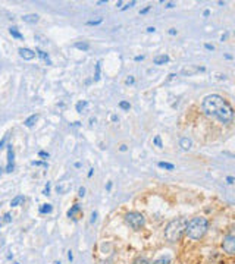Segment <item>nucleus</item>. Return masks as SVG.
I'll list each match as a JSON object with an SVG mask.
<instances>
[{"instance_id":"obj_34","label":"nucleus","mask_w":235,"mask_h":264,"mask_svg":"<svg viewBox=\"0 0 235 264\" xmlns=\"http://www.w3.org/2000/svg\"><path fill=\"white\" fill-rule=\"evenodd\" d=\"M204 49H206V50L213 52V50H215V46H213V44H209V43H204Z\"/></svg>"},{"instance_id":"obj_22","label":"nucleus","mask_w":235,"mask_h":264,"mask_svg":"<svg viewBox=\"0 0 235 264\" xmlns=\"http://www.w3.org/2000/svg\"><path fill=\"white\" fill-rule=\"evenodd\" d=\"M100 24H103V18L90 19V21H87V22H85V25H88V27H96V25H100Z\"/></svg>"},{"instance_id":"obj_40","label":"nucleus","mask_w":235,"mask_h":264,"mask_svg":"<svg viewBox=\"0 0 235 264\" xmlns=\"http://www.w3.org/2000/svg\"><path fill=\"white\" fill-rule=\"evenodd\" d=\"M226 182H228L229 185H232V183L235 182V177L234 176H226Z\"/></svg>"},{"instance_id":"obj_23","label":"nucleus","mask_w":235,"mask_h":264,"mask_svg":"<svg viewBox=\"0 0 235 264\" xmlns=\"http://www.w3.org/2000/svg\"><path fill=\"white\" fill-rule=\"evenodd\" d=\"M150 264H171V258L169 257H160V258H157L156 261H153Z\"/></svg>"},{"instance_id":"obj_21","label":"nucleus","mask_w":235,"mask_h":264,"mask_svg":"<svg viewBox=\"0 0 235 264\" xmlns=\"http://www.w3.org/2000/svg\"><path fill=\"white\" fill-rule=\"evenodd\" d=\"M157 166H159V167H162V169H166V170H173V169H175V164L168 163V161H159V163H157Z\"/></svg>"},{"instance_id":"obj_2","label":"nucleus","mask_w":235,"mask_h":264,"mask_svg":"<svg viewBox=\"0 0 235 264\" xmlns=\"http://www.w3.org/2000/svg\"><path fill=\"white\" fill-rule=\"evenodd\" d=\"M209 230V220L206 217H193L191 220H188L187 228H185V235L193 239V241H200Z\"/></svg>"},{"instance_id":"obj_14","label":"nucleus","mask_w":235,"mask_h":264,"mask_svg":"<svg viewBox=\"0 0 235 264\" xmlns=\"http://www.w3.org/2000/svg\"><path fill=\"white\" fill-rule=\"evenodd\" d=\"M37 121H38V115H31L30 118H27V119L24 121V125H25L27 128H33V126L36 125Z\"/></svg>"},{"instance_id":"obj_33","label":"nucleus","mask_w":235,"mask_h":264,"mask_svg":"<svg viewBox=\"0 0 235 264\" xmlns=\"http://www.w3.org/2000/svg\"><path fill=\"white\" fill-rule=\"evenodd\" d=\"M175 6H176V4H175L173 1H166V3H165V7H166V9H172V7H175Z\"/></svg>"},{"instance_id":"obj_37","label":"nucleus","mask_w":235,"mask_h":264,"mask_svg":"<svg viewBox=\"0 0 235 264\" xmlns=\"http://www.w3.org/2000/svg\"><path fill=\"white\" fill-rule=\"evenodd\" d=\"M6 141H7V134H6V135H4V137H3V138L0 140V150H1V148L4 147V144H6Z\"/></svg>"},{"instance_id":"obj_47","label":"nucleus","mask_w":235,"mask_h":264,"mask_svg":"<svg viewBox=\"0 0 235 264\" xmlns=\"http://www.w3.org/2000/svg\"><path fill=\"white\" fill-rule=\"evenodd\" d=\"M209 15H210V10H209V9H206V10L203 12V16H204V18H207V16H209Z\"/></svg>"},{"instance_id":"obj_20","label":"nucleus","mask_w":235,"mask_h":264,"mask_svg":"<svg viewBox=\"0 0 235 264\" xmlns=\"http://www.w3.org/2000/svg\"><path fill=\"white\" fill-rule=\"evenodd\" d=\"M9 34L12 35L13 38H18V40H22V38H24V35L19 33L16 27H10V28H9Z\"/></svg>"},{"instance_id":"obj_12","label":"nucleus","mask_w":235,"mask_h":264,"mask_svg":"<svg viewBox=\"0 0 235 264\" xmlns=\"http://www.w3.org/2000/svg\"><path fill=\"white\" fill-rule=\"evenodd\" d=\"M179 147H181L184 151H188V150H191V147H193V141L190 140V138H187V137H184L179 140Z\"/></svg>"},{"instance_id":"obj_41","label":"nucleus","mask_w":235,"mask_h":264,"mask_svg":"<svg viewBox=\"0 0 235 264\" xmlns=\"http://www.w3.org/2000/svg\"><path fill=\"white\" fill-rule=\"evenodd\" d=\"M145 31H147L148 34H154V33H156V28H154V27H148Z\"/></svg>"},{"instance_id":"obj_7","label":"nucleus","mask_w":235,"mask_h":264,"mask_svg":"<svg viewBox=\"0 0 235 264\" xmlns=\"http://www.w3.org/2000/svg\"><path fill=\"white\" fill-rule=\"evenodd\" d=\"M71 188H72V182H71L68 177H63V179L57 183L56 191H57V194H68L71 191Z\"/></svg>"},{"instance_id":"obj_13","label":"nucleus","mask_w":235,"mask_h":264,"mask_svg":"<svg viewBox=\"0 0 235 264\" xmlns=\"http://www.w3.org/2000/svg\"><path fill=\"white\" fill-rule=\"evenodd\" d=\"M87 107H88V101H87V100H81V101L76 103L75 110H76L78 113H84V112H87Z\"/></svg>"},{"instance_id":"obj_30","label":"nucleus","mask_w":235,"mask_h":264,"mask_svg":"<svg viewBox=\"0 0 235 264\" xmlns=\"http://www.w3.org/2000/svg\"><path fill=\"white\" fill-rule=\"evenodd\" d=\"M31 164H33V166H43V167H49V164H47L46 161H38V160H37V161H31Z\"/></svg>"},{"instance_id":"obj_46","label":"nucleus","mask_w":235,"mask_h":264,"mask_svg":"<svg viewBox=\"0 0 235 264\" xmlns=\"http://www.w3.org/2000/svg\"><path fill=\"white\" fill-rule=\"evenodd\" d=\"M168 33H169L171 35H176V30H175V28H171V30H169Z\"/></svg>"},{"instance_id":"obj_32","label":"nucleus","mask_w":235,"mask_h":264,"mask_svg":"<svg viewBox=\"0 0 235 264\" xmlns=\"http://www.w3.org/2000/svg\"><path fill=\"white\" fill-rule=\"evenodd\" d=\"M134 82H135V78H134V76H128L127 79H125V84H127V85H134Z\"/></svg>"},{"instance_id":"obj_31","label":"nucleus","mask_w":235,"mask_h":264,"mask_svg":"<svg viewBox=\"0 0 235 264\" xmlns=\"http://www.w3.org/2000/svg\"><path fill=\"white\" fill-rule=\"evenodd\" d=\"M150 9H151V4H147L145 7H143V9L140 10V15H145V13H148V12H150Z\"/></svg>"},{"instance_id":"obj_25","label":"nucleus","mask_w":235,"mask_h":264,"mask_svg":"<svg viewBox=\"0 0 235 264\" xmlns=\"http://www.w3.org/2000/svg\"><path fill=\"white\" fill-rule=\"evenodd\" d=\"M135 4H137V1H135V0H131V1H128L125 6H122V7H121V10H122V12H125V10H128V9L134 7Z\"/></svg>"},{"instance_id":"obj_50","label":"nucleus","mask_w":235,"mask_h":264,"mask_svg":"<svg viewBox=\"0 0 235 264\" xmlns=\"http://www.w3.org/2000/svg\"><path fill=\"white\" fill-rule=\"evenodd\" d=\"M106 3H107V0H99V1H97L99 6H100V4H106Z\"/></svg>"},{"instance_id":"obj_28","label":"nucleus","mask_w":235,"mask_h":264,"mask_svg":"<svg viewBox=\"0 0 235 264\" xmlns=\"http://www.w3.org/2000/svg\"><path fill=\"white\" fill-rule=\"evenodd\" d=\"M12 222V214L10 213H6L4 216H3V219H1V223H10Z\"/></svg>"},{"instance_id":"obj_11","label":"nucleus","mask_w":235,"mask_h":264,"mask_svg":"<svg viewBox=\"0 0 235 264\" xmlns=\"http://www.w3.org/2000/svg\"><path fill=\"white\" fill-rule=\"evenodd\" d=\"M38 19H40V16L37 13H27V15L22 16V21L27 22V24H37Z\"/></svg>"},{"instance_id":"obj_55","label":"nucleus","mask_w":235,"mask_h":264,"mask_svg":"<svg viewBox=\"0 0 235 264\" xmlns=\"http://www.w3.org/2000/svg\"><path fill=\"white\" fill-rule=\"evenodd\" d=\"M90 123H91V125H94V123H96V118H91V119H90Z\"/></svg>"},{"instance_id":"obj_48","label":"nucleus","mask_w":235,"mask_h":264,"mask_svg":"<svg viewBox=\"0 0 235 264\" xmlns=\"http://www.w3.org/2000/svg\"><path fill=\"white\" fill-rule=\"evenodd\" d=\"M226 38H228V33H225V34H223V35H222V37H220V41L223 43V41H225Z\"/></svg>"},{"instance_id":"obj_26","label":"nucleus","mask_w":235,"mask_h":264,"mask_svg":"<svg viewBox=\"0 0 235 264\" xmlns=\"http://www.w3.org/2000/svg\"><path fill=\"white\" fill-rule=\"evenodd\" d=\"M153 144H154L156 147L162 148V147H163V142H162V138H160V135H156V137L153 138Z\"/></svg>"},{"instance_id":"obj_44","label":"nucleus","mask_w":235,"mask_h":264,"mask_svg":"<svg viewBox=\"0 0 235 264\" xmlns=\"http://www.w3.org/2000/svg\"><path fill=\"white\" fill-rule=\"evenodd\" d=\"M134 60H135V62H141V60H144V56H135Z\"/></svg>"},{"instance_id":"obj_52","label":"nucleus","mask_w":235,"mask_h":264,"mask_svg":"<svg viewBox=\"0 0 235 264\" xmlns=\"http://www.w3.org/2000/svg\"><path fill=\"white\" fill-rule=\"evenodd\" d=\"M122 3H124V1H122V0H119V1L116 3V7H121V6H122Z\"/></svg>"},{"instance_id":"obj_56","label":"nucleus","mask_w":235,"mask_h":264,"mask_svg":"<svg viewBox=\"0 0 235 264\" xmlns=\"http://www.w3.org/2000/svg\"><path fill=\"white\" fill-rule=\"evenodd\" d=\"M13 258V254H7V260H12Z\"/></svg>"},{"instance_id":"obj_57","label":"nucleus","mask_w":235,"mask_h":264,"mask_svg":"<svg viewBox=\"0 0 235 264\" xmlns=\"http://www.w3.org/2000/svg\"><path fill=\"white\" fill-rule=\"evenodd\" d=\"M1 173H3V169H1V167H0V176H1Z\"/></svg>"},{"instance_id":"obj_38","label":"nucleus","mask_w":235,"mask_h":264,"mask_svg":"<svg viewBox=\"0 0 235 264\" xmlns=\"http://www.w3.org/2000/svg\"><path fill=\"white\" fill-rule=\"evenodd\" d=\"M38 156H40V157H43V158H49V153L41 150V151H38Z\"/></svg>"},{"instance_id":"obj_36","label":"nucleus","mask_w":235,"mask_h":264,"mask_svg":"<svg viewBox=\"0 0 235 264\" xmlns=\"http://www.w3.org/2000/svg\"><path fill=\"white\" fill-rule=\"evenodd\" d=\"M84 195H85V188H84V186H79V189H78V197L82 198Z\"/></svg>"},{"instance_id":"obj_45","label":"nucleus","mask_w":235,"mask_h":264,"mask_svg":"<svg viewBox=\"0 0 235 264\" xmlns=\"http://www.w3.org/2000/svg\"><path fill=\"white\" fill-rule=\"evenodd\" d=\"M110 119H112V122H118V121H119V118H118L116 115H112V116H110Z\"/></svg>"},{"instance_id":"obj_6","label":"nucleus","mask_w":235,"mask_h":264,"mask_svg":"<svg viewBox=\"0 0 235 264\" xmlns=\"http://www.w3.org/2000/svg\"><path fill=\"white\" fill-rule=\"evenodd\" d=\"M13 170H15V153H13L12 144H9L7 145V164H6L4 172L6 173H12Z\"/></svg>"},{"instance_id":"obj_42","label":"nucleus","mask_w":235,"mask_h":264,"mask_svg":"<svg viewBox=\"0 0 235 264\" xmlns=\"http://www.w3.org/2000/svg\"><path fill=\"white\" fill-rule=\"evenodd\" d=\"M68 260H69L71 263L73 261V252L72 251H68Z\"/></svg>"},{"instance_id":"obj_17","label":"nucleus","mask_w":235,"mask_h":264,"mask_svg":"<svg viewBox=\"0 0 235 264\" xmlns=\"http://www.w3.org/2000/svg\"><path fill=\"white\" fill-rule=\"evenodd\" d=\"M52 211H53V206H52V204H47V203H46V204H41V206H40V213H41V214H50Z\"/></svg>"},{"instance_id":"obj_9","label":"nucleus","mask_w":235,"mask_h":264,"mask_svg":"<svg viewBox=\"0 0 235 264\" xmlns=\"http://www.w3.org/2000/svg\"><path fill=\"white\" fill-rule=\"evenodd\" d=\"M37 56L47 65V66H52L53 65V62H52V59H50V56H49V53L47 52H44V50H41V49H37V53H36Z\"/></svg>"},{"instance_id":"obj_59","label":"nucleus","mask_w":235,"mask_h":264,"mask_svg":"<svg viewBox=\"0 0 235 264\" xmlns=\"http://www.w3.org/2000/svg\"><path fill=\"white\" fill-rule=\"evenodd\" d=\"M13 264H21V263H13Z\"/></svg>"},{"instance_id":"obj_58","label":"nucleus","mask_w":235,"mask_h":264,"mask_svg":"<svg viewBox=\"0 0 235 264\" xmlns=\"http://www.w3.org/2000/svg\"><path fill=\"white\" fill-rule=\"evenodd\" d=\"M54 264H62V263H60V261H56V263H54Z\"/></svg>"},{"instance_id":"obj_18","label":"nucleus","mask_w":235,"mask_h":264,"mask_svg":"<svg viewBox=\"0 0 235 264\" xmlns=\"http://www.w3.org/2000/svg\"><path fill=\"white\" fill-rule=\"evenodd\" d=\"M78 211H81V204H73L72 207L68 210V213H66V214H68V217L71 219V217H73V216L78 213Z\"/></svg>"},{"instance_id":"obj_39","label":"nucleus","mask_w":235,"mask_h":264,"mask_svg":"<svg viewBox=\"0 0 235 264\" xmlns=\"http://www.w3.org/2000/svg\"><path fill=\"white\" fill-rule=\"evenodd\" d=\"M96 220H97V211H93L91 213V223H96Z\"/></svg>"},{"instance_id":"obj_24","label":"nucleus","mask_w":235,"mask_h":264,"mask_svg":"<svg viewBox=\"0 0 235 264\" xmlns=\"http://www.w3.org/2000/svg\"><path fill=\"white\" fill-rule=\"evenodd\" d=\"M132 264H150V261H148L145 257L140 255V257H137V258L134 260V263H132Z\"/></svg>"},{"instance_id":"obj_53","label":"nucleus","mask_w":235,"mask_h":264,"mask_svg":"<svg viewBox=\"0 0 235 264\" xmlns=\"http://www.w3.org/2000/svg\"><path fill=\"white\" fill-rule=\"evenodd\" d=\"M225 59H228V60H232V56H231V54H225Z\"/></svg>"},{"instance_id":"obj_5","label":"nucleus","mask_w":235,"mask_h":264,"mask_svg":"<svg viewBox=\"0 0 235 264\" xmlns=\"http://www.w3.org/2000/svg\"><path fill=\"white\" fill-rule=\"evenodd\" d=\"M222 248L228 255H234L235 254V235L234 233H228L223 241H222Z\"/></svg>"},{"instance_id":"obj_27","label":"nucleus","mask_w":235,"mask_h":264,"mask_svg":"<svg viewBox=\"0 0 235 264\" xmlns=\"http://www.w3.org/2000/svg\"><path fill=\"white\" fill-rule=\"evenodd\" d=\"M119 107H121L122 110H129V109H131V104H129L128 101H125V100H122V101H119Z\"/></svg>"},{"instance_id":"obj_10","label":"nucleus","mask_w":235,"mask_h":264,"mask_svg":"<svg viewBox=\"0 0 235 264\" xmlns=\"http://www.w3.org/2000/svg\"><path fill=\"white\" fill-rule=\"evenodd\" d=\"M171 59H169V56L168 54H159V56H156L154 59H153V63L154 65H157V66H160V65H165V63H168Z\"/></svg>"},{"instance_id":"obj_19","label":"nucleus","mask_w":235,"mask_h":264,"mask_svg":"<svg viewBox=\"0 0 235 264\" xmlns=\"http://www.w3.org/2000/svg\"><path fill=\"white\" fill-rule=\"evenodd\" d=\"M25 201V198H24V195H16L15 198H12V201H10V207H18L21 203H24Z\"/></svg>"},{"instance_id":"obj_3","label":"nucleus","mask_w":235,"mask_h":264,"mask_svg":"<svg viewBox=\"0 0 235 264\" xmlns=\"http://www.w3.org/2000/svg\"><path fill=\"white\" fill-rule=\"evenodd\" d=\"M188 219L187 217H178L173 219L168 223L165 229V238L168 242H178L181 241L182 236L185 235V228H187Z\"/></svg>"},{"instance_id":"obj_15","label":"nucleus","mask_w":235,"mask_h":264,"mask_svg":"<svg viewBox=\"0 0 235 264\" xmlns=\"http://www.w3.org/2000/svg\"><path fill=\"white\" fill-rule=\"evenodd\" d=\"M73 47L78 49V50H82V52L90 50V44L87 41H76V43H73Z\"/></svg>"},{"instance_id":"obj_51","label":"nucleus","mask_w":235,"mask_h":264,"mask_svg":"<svg viewBox=\"0 0 235 264\" xmlns=\"http://www.w3.org/2000/svg\"><path fill=\"white\" fill-rule=\"evenodd\" d=\"M93 173H94V169L91 167L90 170H88V175H87V176H88V177H91V176H93Z\"/></svg>"},{"instance_id":"obj_43","label":"nucleus","mask_w":235,"mask_h":264,"mask_svg":"<svg viewBox=\"0 0 235 264\" xmlns=\"http://www.w3.org/2000/svg\"><path fill=\"white\" fill-rule=\"evenodd\" d=\"M128 150V145H125V144H122L121 147H119V151H122V153H125Z\"/></svg>"},{"instance_id":"obj_16","label":"nucleus","mask_w":235,"mask_h":264,"mask_svg":"<svg viewBox=\"0 0 235 264\" xmlns=\"http://www.w3.org/2000/svg\"><path fill=\"white\" fill-rule=\"evenodd\" d=\"M100 69H102V62L99 60V62L96 63V66H94V76H93V81H94V82L100 81Z\"/></svg>"},{"instance_id":"obj_49","label":"nucleus","mask_w":235,"mask_h":264,"mask_svg":"<svg viewBox=\"0 0 235 264\" xmlns=\"http://www.w3.org/2000/svg\"><path fill=\"white\" fill-rule=\"evenodd\" d=\"M112 189V182H107L106 183V191H110Z\"/></svg>"},{"instance_id":"obj_29","label":"nucleus","mask_w":235,"mask_h":264,"mask_svg":"<svg viewBox=\"0 0 235 264\" xmlns=\"http://www.w3.org/2000/svg\"><path fill=\"white\" fill-rule=\"evenodd\" d=\"M50 189H52V183H50V182H47V183H46V186H44V191H43V195H46V197H49V195H50Z\"/></svg>"},{"instance_id":"obj_4","label":"nucleus","mask_w":235,"mask_h":264,"mask_svg":"<svg viewBox=\"0 0 235 264\" xmlns=\"http://www.w3.org/2000/svg\"><path fill=\"white\" fill-rule=\"evenodd\" d=\"M125 222L134 230H140V229L144 228L145 217H144V214H141L138 211H129V213L125 214Z\"/></svg>"},{"instance_id":"obj_35","label":"nucleus","mask_w":235,"mask_h":264,"mask_svg":"<svg viewBox=\"0 0 235 264\" xmlns=\"http://www.w3.org/2000/svg\"><path fill=\"white\" fill-rule=\"evenodd\" d=\"M176 76H178L176 73H169V76H168V79H166V84H168V82H171V81H173Z\"/></svg>"},{"instance_id":"obj_54","label":"nucleus","mask_w":235,"mask_h":264,"mask_svg":"<svg viewBox=\"0 0 235 264\" xmlns=\"http://www.w3.org/2000/svg\"><path fill=\"white\" fill-rule=\"evenodd\" d=\"M73 166H75V167H76V169H79V167H81V163H79V161H76V163H75V164H73Z\"/></svg>"},{"instance_id":"obj_8","label":"nucleus","mask_w":235,"mask_h":264,"mask_svg":"<svg viewBox=\"0 0 235 264\" xmlns=\"http://www.w3.org/2000/svg\"><path fill=\"white\" fill-rule=\"evenodd\" d=\"M18 53L24 60H33L36 57V52L31 50V49H28V47H19Z\"/></svg>"},{"instance_id":"obj_1","label":"nucleus","mask_w":235,"mask_h":264,"mask_svg":"<svg viewBox=\"0 0 235 264\" xmlns=\"http://www.w3.org/2000/svg\"><path fill=\"white\" fill-rule=\"evenodd\" d=\"M201 109L207 118L216 119L223 125H231L234 121V109L228 100L219 94H209L203 98Z\"/></svg>"}]
</instances>
